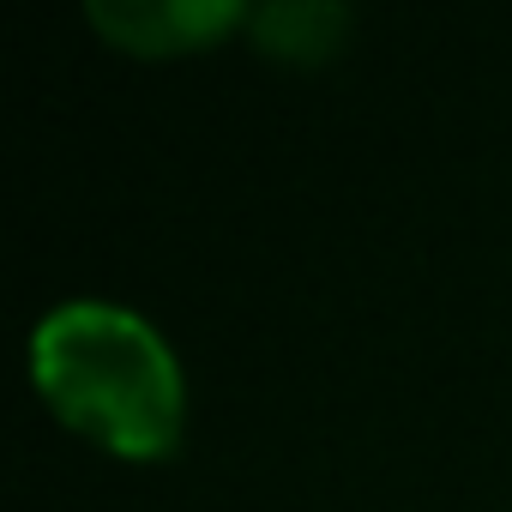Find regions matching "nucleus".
I'll return each instance as SVG.
<instances>
[{
	"label": "nucleus",
	"mask_w": 512,
	"mask_h": 512,
	"mask_svg": "<svg viewBox=\"0 0 512 512\" xmlns=\"http://www.w3.org/2000/svg\"><path fill=\"white\" fill-rule=\"evenodd\" d=\"M85 19L133 55H175L229 31L241 7L235 0H91Z\"/></svg>",
	"instance_id": "2"
},
{
	"label": "nucleus",
	"mask_w": 512,
	"mask_h": 512,
	"mask_svg": "<svg viewBox=\"0 0 512 512\" xmlns=\"http://www.w3.org/2000/svg\"><path fill=\"white\" fill-rule=\"evenodd\" d=\"M350 13L332 7V0H272V7L253 13V31L272 55H290V61H320L338 49Z\"/></svg>",
	"instance_id": "3"
},
{
	"label": "nucleus",
	"mask_w": 512,
	"mask_h": 512,
	"mask_svg": "<svg viewBox=\"0 0 512 512\" xmlns=\"http://www.w3.org/2000/svg\"><path fill=\"white\" fill-rule=\"evenodd\" d=\"M43 398L91 440L157 458L181 434V368L151 320L109 302H61L31 332Z\"/></svg>",
	"instance_id": "1"
}]
</instances>
